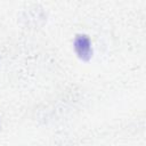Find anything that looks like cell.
<instances>
[{
	"label": "cell",
	"mask_w": 146,
	"mask_h": 146,
	"mask_svg": "<svg viewBox=\"0 0 146 146\" xmlns=\"http://www.w3.org/2000/svg\"><path fill=\"white\" fill-rule=\"evenodd\" d=\"M74 50L78 57L84 62L90 60L92 56V48L90 39L87 34H78L74 39Z\"/></svg>",
	"instance_id": "obj_1"
}]
</instances>
